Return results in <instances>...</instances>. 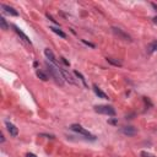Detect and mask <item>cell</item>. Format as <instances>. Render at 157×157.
I'll use <instances>...</instances> for the list:
<instances>
[{
    "instance_id": "obj_1",
    "label": "cell",
    "mask_w": 157,
    "mask_h": 157,
    "mask_svg": "<svg viewBox=\"0 0 157 157\" xmlns=\"http://www.w3.org/2000/svg\"><path fill=\"white\" fill-rule=\"evenodd\" d=\"M46 65H47V69H48L49 74L55 79V81L58 82L59 85H63V79H64V77H63V75H62L60 68H58V66H55V65H53V64H49V63H47Z\"/></svg>"
},
{
    "instance_id": "obj_2",
    "label": "cell",
    "mask_w": 157,
    "mask_h": 157,
    "mask_svg": "<svg viewBox=\"0 0 157 157\" xmlns=\"http://www.w3.org/2000/svg\"><path fill=\"white\" fill-rule=\"evenodd\" d=\"M95 112H97V113H100V114L110 115V117L115 115V109L112 106H96L95 107Z\"/></svg>"
},
{
    "instance_id": "obj_3",
    "label": "cell",
    "mask_w": 157,
    "mask_h": 157,
    "mask_svg": "<svg viewBox=\"0 0 157 157\" xmlns=\"http://www.w3.org/2000/svg\"><path fill=\"white\" fill-rule=\"evenodd\" d=\"M70 129L72 130V131H75V133H79V134H81V135H84V136H86L87 139H91V140H96V138L93 136V135H91L86 129H84L82 126L80 125V124H72V125H70Z\"/></svg>"
},
{
    "instance_id": "obj_4",
    "label": "cell",
    "mask_w": 157,
    "mask_h": 157,
    "mask_svg": "<svg viewBox=\"0 0 157 157\" xmlns=\"http://www.w3.org/2000/svg\"><path fill=\"white\" fill-rule=\"evenodd\" d=\"M44 54H46L47 59H49V62H50V63H53L55 66L60 68V66H59V63L57 62V59H55V57H54V53H53V52H52L49 48H46V49H44Z\"/></svg>"
},
{
    "instance_id": "obj_5",
    "label": "cell",
    "mask_w": 157,
    "mask_h": 157,
    "mask_svg": "<svg viewBox=\"0 0 157 157\" xmlns=\"http://www.w3.org/2000/svg\"><path fill=\"white\" fill-rule=\"evenodd\" d=\"M112 29H113V33H114L115 36H118V37H119V38H120V39H124V41H129V42L131 41V38H130V37H129L128 34H126V33H124V32L122 31L120 28L113 27Z\"/></svg>"
},
{
    "instance_id": "obj_6",
    "label": "cell",
    "mask_w": 157,
    "mask_h": 157,
    "mask_svg": "<svg viewBox=\"0 0 157 157\" xmlns=\"http://www.w3.org/2000/svg\"><path fill=\"white\" fill-rule=\"evenodd\" d=\"M60 71H62L63 77H64L66 81H68L69 84H72V85H75V84H76V81L74 80V77L71 76V74H70V72H68L66 70H64V69H62V68H60Z\"/></svg>"
},
{
    "instance_id": "obj_7",
    "label": "cell",
    "mask_w": 157,
    "mask_h": 157,
    "mask_svg": "<svg viewBox=\"0 0 157 157\" xmlns=\"http://www.w3.org/2000/svg\"><path fill=\"white\" fill-rule=\"evenodd\" d=\"M6 128H7V131L10 133L11 136H17L19 130H17V128H16V126H15L14 124H11V123L7 122V123H6Z\"/></svg>"
},
{
    "instance_id": "obj_8",
    "label": "cell",
    "mask_w": 157,
    "mask_h": 157,
    "mask_svg": "<svg viewBox=\"0 0 157 157\" xmlns=\"http://www.w3.org/2000/svg\"><path fill=\"white\" fill-rule=\"evenodd\" d=\"M122 131H123V134H125V135H128V136H134L136 134V129L134 128V126H124Z\"/></svg>"
},
{
    "instance_id": "obj_9",
    "label": "cell",
    "mask_w": 157,
    "mask_h": 157,
    "mask_svg": "<svg viewBox=\"0 0 157 157\" xmlns=\"http://www.w3.org/2000/svg\"><path fill=\"white\" fill-rule=\"evenodd\" d=\"M12 27H14V29H15V32H16V33H17V34H19V36L21 37L22 39H24V41H26V42H27V43H29V44L32 43V42H31V39H29L28 37H27V36H26V34H25L24 32H22L21 29H20L19 27H17V26H12Z\"/></svg>"
},
{
    "instance_id": "obj_10",
    "label": "cell",
    "mask_w": 157,
    "mask_h": 157,
    "mask_svg": "<svg viewBox=\"0 0 157 157\" xmlns=\"http://www.w3.org/2000/svg\"><path fill=\"white\" fill-rule=\"evenodd\" d=\"M1 7L4 9V11H5L6 14H9V15H12V16H17V15H19V12L15 10L14 7H11V6H7V5L1 4Z\"/></svg>"
},
{
    "instance_id": "obj_11",
    "label": "cell",
    "mask_w": 157,
    "mask_h": 157,
    "mask_svg": "<svg viewBox=\"0 0 157 157\" xmlns=\"http://www.w3.org/2000/svg\"><path fill=\"white\" fill-rule=\"evenodd\" d=\"M93 91H95V93H96L97 96L100 97V98H104V100H108V96H107L106 93H104V92L102 91L101 88H98V86H97V85H93Z\"/></svg>"
},
{
    "instance_id": "obj_12",
    "label": "cell",
    "mask_w": 157,
    "mask_h": 157,
    "mask_svg": "<svg viewBox=\"0 0 157 157\" xmlns=\"http://www.w3.org/2000/svg\"><path fill=\"white\" fill-rule=\"evenodd\" d=\"M49 29H52V31H53L54 33H57L58 36H60L62 38H65V37H66V34L62 31V29H59V28H57V27H53V26H52V27H49Z\"/></svg>"
},
{
    "instance_id": "obj_13",
    "label": "cell",
    "mask_w": 157,
    "mask_h": 157,
    "mask_svg": "<svg viewBox=\"0 0 157 157\" xmlns=\"http://www.w3.org/2000/svg\"><path fill=\"white\" fill-rule=\"evenodd\" d=\"M37 76H38L41 80H43V81H47L48 80V76L46 75V74H44L43 71H41V70H38L37 71Z\"/></svg>"
},
{
    "instance_id": "obj_14",
    "label": "cell",
    "mask_w": 157,
    "mask_h": 157,
    "mask_svg": "<svg viewBox=\"0 0 157 157\" xmlns=\"http://www.w3.org/2000/svg\"><path fill=\"white\" fill-rule=\"evenodd\" d=\"M0 26H1V28L5 29V31L9 28V26H7V24H6V21H5L4 17H0Z\"/></svg>"
},
{
    "instance_id": "obj_15",
    "label": "cell",
    "mask_w": 157,
    "mask_h": 157,
    "mask_svg": "<svg viewBox=\"0 0 157 157\" xmlns=\"http://www.w3.org/2000/svg\"><path fill=\"white\" fill-rule=\"evenodd\" d=\"M107 62L110 63V64H113V65H115V66H122V63L120 62L114 60V59H112V58H107Z\"/></svg>"
},
{
    "instance_id": "obj_16",
    "label": "cell",
    "mask_w": 157,
    "mask_h": 157,
    "mask_svg": "<svg viewBox=\"0 0 157 157\" xmlns=\"http://www.w3.org/2000/svg\"><path fill=\"white\" fill-rule=\"evenodd\" d=\"M75 75H76V76H77V77H80V80H81V81H82V84H84V86H85V87H86V86H87V85H86V81H85V79H84V76H82V75H81V74H80V72H79V71H75Z\"/></svg>"
},
{
    "instance_id": "obj_17",
    "label": "cell",
    "mask_w": 157,
    "mask_h": 157,
    "mask_svg": "<svg viewBox=\"0 0 157 157\" xmlns=\"http://www.w3.org/2000/svg\"><path fill=\"white\" fill-rule=\"evenodd\" d=\"M141 157H156V156H153V155H152V153H150V152L143 151V152H141Z\"/></svg>"
},
{
    "instance_id": "obj_18",
    "label": "cell",
    "mask_w": 157,
    "mask_h": 157,
    "mask_svg": "<svg viewBox=\"0 0 157 157\" xmlns=\"http://www.w3.org/2000/svg\"><path fill=\"white\" fill-rule=\"evenodd\" d=\"M150 49H151V50H157V42H153V43H151Z\"/></svg>"
},
{
    "instance_id": "obj_19",
    "label": "cell",
    "mask_w": 157,
    "mask_h": 157,
    "mask_svg": "<svg viewBox=\"0 0 157 157\" xmlns=\"http://www.w3.org/2000/svg\"><path fill=\"white\" fill-rule=\"evenodd\" d=\"M60 59H62V62H63V63H64L65 65H70V64H69V62H68V60H66V59H65V58H63V57H62Z\"/></svg>"
},
{
    "instance_id": "obj_20",
    "label": "cell",
    "mask_w": 157,
    "mask_h": 157,
    "mask_svg": "<svg viewBox=\"0 0 157 157\" xmlns=\"http://www.w3.org/2000/svg\"><path fill=\"white\" fill-rule=\"evenodd\" d=\"M82 42H84L85 44H87V46H90V47H95V46H93V44H92V43H88V42H86L85 39H82Z\"/></svg>"
},
{
    "instance_id": "obj_21",
    "label": "cell",
    "mask_w": 157,
    "mask_h": 157,
    "mask_svg": "<svg viewBox=\"0 0 157 157\" xmlns=\"http://www.w3.org/2000/svg\"><path fill=\"white\" fill-rule=\"evenodd\" d=\"M27 157H37L34 153H27Z\"/></svg>"
},
{
    "instance_id": "obj_22",
    "label": "cell",
    "mask_w": 157,
    "mask_h": 157,
    "mask_svg": "<svg viewBox=\"0 0 157 157\" xmlns=\"http://www.w3.org/2000/svg\"><path fill=\"white\" fill-rule=\"evenodd\" d=\"M152 21H153V24H155V25H157V16H155V17L152 19Z\"/></svg>"
}]
</instances>
